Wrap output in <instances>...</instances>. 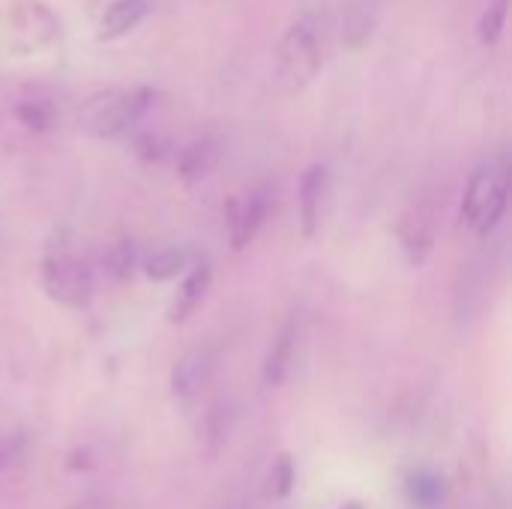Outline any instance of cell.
Listing matches in <instances>:
<instances>
[{
  "mask_svg": "<svg viewBox=\"0 0 512 509\" xmlns=\"http://www.w3.org/2000/svg\"><path fill=\"white\" fill-rule=\"evenodd\" d=\"M324 66V18L318 12L300 15L276 48V84L282 93L306 90Z\"/></svg>",
  "mask_w": 512,
  "mask_h": 509,
  "instance_id": "obj_1",
  "label": "cell"
},
{
  "mask_svg": "<svg viewBox=\"0 0 512 509\" xmlns=\"http://www.w3.org/2000/svg\"><path fill=\"white\" fill-rule=\"evenodd\" d=\"M510 201V168L507 159H489L477 165V171L468 180L465 198H462V222L486 237L498 228V222L507 213Z\"/></svg>",
  "mask_w": 512,
  "mask_h": 509,
  "instance_id": "obj_2",
  "label": "cell"
},
{
  "mask_svg": "<svg viewBox=\"0 0 512 509\" xmlns=\"http://www.w3.org/2000/svg\"><path fill=\"white\" fill-rule=\"evenodd\" d=\"M153 102H156V93L150 87L96 93L84 102L78 123L93 138H117V135L129 132L150 111Z\"/></svg>",
  "mask_w": 512,
  "mask_h": 509,
  "instance_id": "obj_3",
  "label": "cell"
},
{
  "mask_svg": "<svg viewBox=\"0 0 512 509\" xmlns=\"http://www.w3.org/2000/svg\"><path fill=\"white\" fill-rule=\"evenodd\" d=\"M42 285L48 297L66 309H84L93 297L90 267L69 249V243H51L42 258Z\"/></svg>",
  "mask_w": 512,
  "mask_h": 509,
  "instance_id": "obj_4",
  "label": "cell"
},
{
  "mask_svg": "<svg viewBox=\"0 0 512 509\" xmlns=\"http://www.w3.org/2000/svg\"><path fill=\"white\" fill-rule=\"evenodd\" d=\"M9 42L18 51H39L54 42L57 36V18L48 6L36 0L15 3L9 12Z\"/></svg>",
  "mask_w": 512,
  "mask_h": 509,
  "instance_id": "obj_5",
  "label": "cell"
},
{
  "mask_svg": "<svg viewBox=\"0 0 512 509\" xmlns=\"http://www.w3.org/2000/svg\"><path fill=\"white\" fill-rule=\"evenodd\" d=\"M270 204H273V195L270 189H252L246 195H237L228 201V240L234 249H246L255 234L261 231L267 213H270Z\"/></svg>",
  "mask_w": 512,
  "mask_h": 509,
  "instance_id": "obj_6",
  "label": "cell"
},
{
  "mask_svg": "<svg viewBox=\"0 0 512 509\" xmlns=\"http://www.w3.org/2000/svg\"><path fill=\"white\" fill-rule=\"evenodd\" d=\"M330 201V171L327 165H312L300 180V225L303 237H315Z\"/></svg>",
  "mask_w": 512,
  "mask_h": 509,
  "instance_id": "obj_7",
  "label": "cell"
},
{
  "mask_svg": "<svg viewBox=\"0 0 512 509\" xmlns=\"http://www.w3.org/2000/svg\"><path fill=\"white\" fill-rule=\"evenodd\" d=\"M210 375H213V354L207 348H192L177 360L171 372V390L180 402H192L210 384Z\"/></svg>",
  "mask_w": 512,
  "mask_h": 509,
  "instance_id": "obj_8",
  "label": "cell"
},
{
  "mask_svg": "<svg viewBox=\"0 0 512 509\" xmlns=\"http://www.w3.org/2000/svg\"><path fill=\"white\" fill-rule=\"evenodd\" d=\"M399 237H402V249H405V258L420 267L429 252H432V243H435V219H432V210L429 207H414L402 225H399Z\"/></svg>",
  "mask_w": 512,
  "mask_h": 509,
  "instance_id": "obj_9",
  "label": "cell"
},
{
  "mask_svg": "<svg viewBox=\"0 0 512 509\" xmlns=\"http://www.w3.org/2000/svg\"><path fill=\"white\" fill-rule=\"evenodd\" d=\"M210 279H213V273H210L207 264L192 267V273L183 279V285L177 288L174 300L168 303V321L171 324H183V321H189L195 315V309L204 303V297L210 291Z\"/></svg>",
  "mask_w": 512,
  "mask_h": 509,
  "instance_id": "obj_10",
  "label": "cell"
},
{
  "mask_svg": "<svg viewBox=\"0 0 512 509\" xmlns=\"http://www.w3.org/2000/svg\"><path fill=\"white\" fill-rule=\"evenodd\" d=\"M294 348H297V321H285L282 330L276 333L270 351H267V360H264V384L267 387H279L285 384L288 372H291V363H294Z\"/></svg>",
  "mask_w": 512,
  "mask_h": 509,
  "instance_id": "obj_11",
  "label": "cell"
},
{
  "mask_svg": "<svg viewBox=\"0 0 512 509\" xmlns=\"http://www.w3.org/2000/svg\"><path fill=\"white\" fill-rule=\"evenodd\" d=\"M219 156H222V147H219V141L216 138H198V141H192L183 153H180V159H177V174L183 177V183H198V180H204L216 165H219Z\"/></svg>",
  "mask_w": 512,
  "mask_h": 509,
  "instance_id": "obj_12",
  "label": "cell"
},
{
  "mask_svg": "<svg viewBox=\"0 0 512 509\" xmlns=\"http://www.w3.org/2000/svg\"><path fill=\"white\" fill-rule=\"evenodd\" d=\"M150 9V0H114L102 21H99V39H117L123 33H129Z\"/></svg>",
  "mask_w": 512,
  "mask_h": 509,
  "instance_id": "obj_13",
  "label": "cell"
},
{
  "mask_svg": "<svg viewBox=\"0 0 512 509\" xmlns=\"http://www.w3.org/2000/svg\"><path fill=\"white\" fill-rule=\"evenodd\" d=\"M183 267H186V255H183V249L168 246V249H159V252H153V255L147 258L144 273H147L153 282H168V279H174Z\"/></svg>",
  "mask_w": 512,
  "mask_h": 509,
  "instance_id": "obj_14",
  "label": "cell"
},
{
  "mask_svg": "<svg viewBox=\"0 0 512 509\" xmlns=\"http://www.w3.org/2000/svg\"><path fill=\"white\" fill-rule=\"evenodd\" d=\"M15 117H18L27 129H33V132H48V129L54 126L57 111H54V105H51L48 99H27V102H21V105L15 108Z\"/></svg>",
  "mask_w": 512,
  "mask_h": 509,
  "instance_id": "obj_15",
  "label": "cell"
},
{
  "mask_svg": "<svg viewBox=\"0 0 512 509\" xmlns=\"http://www.w3.org/2000/svg\"><path fill=\"white\" fill-rule=\"evenodd\" d=\"M408 492L414 498V504L420 507H435L444 498V480L429 474V471H417L408 477Z\"/></svg>",
  "mask_w": 512,
  "mask_h": 509,
  "instance_id": "obj_16",
  "label": "cell"
},
{
  "mask_svg": "<svg viewBox=\"0 0 512 509\" xmlns=\"http://www.w3.org/2000/svg\"><path fill=\"white\" fill-rule=\"evenodd\" d=\"M507 12H510V0H489L483 18H480V39L486 45H495L504 33L507 24Z\"/></svg>",
  "mask_w": 512,
  "mask_h": 509,
  "instance_id": "obj_17",
  "label": "cell"
},
{
  "mask_svg": "<svg viewBox=\"0 0 512 509\" xmlns=\"http://www.w3.org/2000/svg\"><path fill=\"white\" fill-rule=\"evenodd\" d=\"M291 489H294V465H291L288 456H279L273 471H270V480H267V498L282 501V498L291 495Z\"/></svg>",
  "mask_w": 512,
  "mask_h": 509,
  "instance_id": "obj_18",
  "label": "cell"
},
{
  "mask_svg": "<svg viewBox=\"0 0 512 509\" xmlns=\"http://www.w3.org/2000/svg\"><path fill=\"white\" fill-rule=\"evenodd\" d=\"M165 150H168V144H165V138H162V135H150V132H144V135H138V138H135V153H138L144 162H159V159L165 156Z\"/></svg>",
  "mask_w": 512,
  "mask_h": 509,
  "instance_id": "obj_19",
  "label": "cell"
},
{
  "mask_svg": "<svg viewBox=\"0 0 512 509\" xmlns=\"http://www.w3.org/2000/svg\"><path fill=\"white\" fill-rule=\"evenodd\" d=\"M108 270L114 276H129L132 273V264H135V255H132V246L129 243H117L111 252H108Z\"/></svg>",
  "mask_w": 512,
  "mask_h": 509,
  "instance_id": "obj_20",
  "label": "cell"
},
{
  "mask_svg": "<svg viewBox=\"0 0 512 509\" xmlns=\"http://www.w3.org/2000/svg\"><path fill=\"white\" fill-rule=\"evenodd\" d=\"M18 456H21V441L15 435H0V471L15 465Z\"/></svg>",
  "mask_w": 512,
  "mask_h": 509,
  "instance_id": "obj_21",
  "label": "cell"
},
{
  "mask_svg": "<svg viewBox=\"0 0 512 509\" xmlns=\"http://www.w3.org/2000/svg\"><path fill=\"white\" fill-rule=\"evenodd\" d=\"M69 509H102V501L90 498V501H81V504H72Z\"/></svg>",
  "mask_w": 512,
  "mask_h": 509,
  "instance_id": "obj_22",
  "label": "cell"
}]
</instances>
